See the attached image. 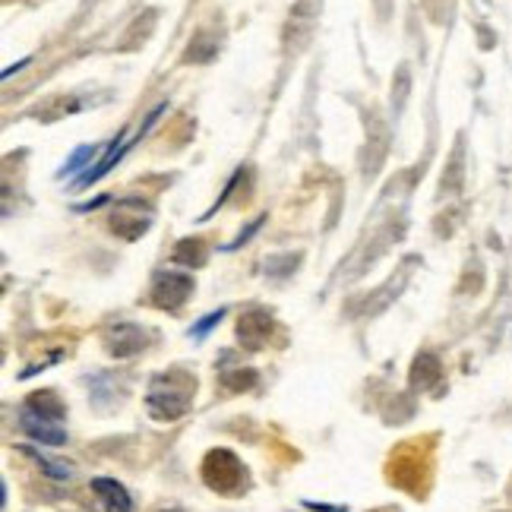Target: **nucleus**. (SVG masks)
Listing matches in <instances>:
<instances>
[{"mask_svg":"<svg viewBox=\"0 0 512 512\" xmlns=\"http://www.w3.org/2000/svg\"><path fill=\"white\" fill-rule=\"evenodd\" d=\"M92 490L98 497L108 503L111 512H130V494L117 484V481H108V478H95L92 481Z\"/></svg>","mask_w":512,"mask_h":512,"instance_id":"4","label":"nucleus"},{"mask_svg":"<svg viewBox=\"0 0 512 512\" xmlns=\"http://www.w3.org/2000/svg\"><path fill=\"white\" fill-rule=\"evenodd\" d=\"M190 294V282L181 275H162L159 285H155V301L162 307H177Z\"/></svg>","mask_w":512,"mask_h":512,"instance_id":"3","label":"nucleus"},{"mask_svg":"<svg viewBox=\"0 0 512 512\" xmlns=\"http://www.w3.org/2000/svg\"><path fill=\"white\" fill-rule=\"evenodd\" d=\"M225 317V310H215V313H209V317L206 320H200V323H196L193 326V332H196V339H206L209 336V329L215 326V323H219Z\"/></svg>","mask_w":512,"mask_h":512,"instance_id":"5","label":"nucleus"},{"mask_svg":"<svg viewBox=\"0 0 512 512\" xmlns=\"http://www.w3.org/2000/svg\"><path fill=\"white\" fill-rule=\"evenodd\" d=\"M92 155H95V146H83L80 152L73 155V162H70V165H67L64 171H76V168H80V165H86V162L92 159Z\"/></svg>","mask_w":512,"mask_h":512,"instance_id":"6","label":"nucleus"},{"mask_svg":"<svg viewBox=\"0 0 512 512\" xmlns=\"http://www.w3.org/2000/svg\"><path fill=\"white\" fill-rule=\"evenodd\" d=\"M203 478H206L212 487L228 490V484H241L244 468H241L238 459L231 456V452L215 449V452H209V459H206V465H203Z\"/></svg>","mask_w":512,"mask_h":512,"instance_id":"1","label":"nucleus"},{"mask_svg":"<svg viewBox=\"0 0 512 512\" xmlns=\"http://www.w3.org/2000/svg\"><path fill=\"white\" fill-rule=\"evenodd\" d=\"M19 424H23V430L29 433L32 440H42L48 446H64L67 443V433L61 430V424L57 421H48L42 415H35L32 408L23 411V418H19Z\"/></svg>","mask_w":512,"mask_h":512,"instance_id":"2","label":"nucleus"}]
</instances>
